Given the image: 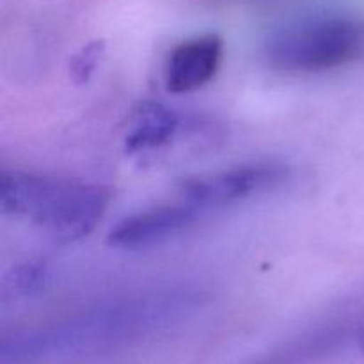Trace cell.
<instances>
[{
  "label": "cell",
  "mask_w": 364,
  "mask_h": 364,
  "mask_svg": "<svg viewBox=\"0 0 364 364\" xmlns=\"http://www.w3.org/2000/svg\"><path fill=\"white\" fill-rule=\"evenodd\" d=\"M180 127V117L174 110L162 105H146L139 112L137 121L127 135V148L130 151L156 148L173 139Z\"/></svg>",
  "instance_id": "52a82bcc"
},
{
  "label": "cell",
  "mask_w": 364,
  "mask_h": 364,
  "mask_svg": "<svg viewBox=\"0 0 364 364\" xmlns=\"http://www.w3.org/2000/svg\"><path fill=\"white\" fill-rule=\"evenodd\" d=\"M48 269L41 263H27L13 274V290L20 295H31L46 283Z\"/></svg>",
  "instance_id": "ba28073f"
},
{
  "label": "cell",
  "mask_w": 364,
  "mask_h": 364,
  "mask_svg": "<svg viewBox=\"0 0 364 364\" xmlns=\"http://www.w3.org/2000/svg\"><path fill=\"white\" fill-rule=\"evenodd\" d=\"M224 43L217 34L187 39L171 50L164 68L167 91L185 95L201 89L219 71Z\"/></svg>",
  "instance_id": "8992f818"
},
{
  "label": "cell",
  "mask_w": 364,
  "mask_h": 364,
  "mask_svg": "<svg viewBox=\"0 0 364 364\" xmlns=\"http://www.w3.org/2000/svg\"><path fill=\"white\" fill-rule=\"evenodd\" d=\"M364 50V27L340 16L309 18L277 28L265 43L272 66L284 71L320 73L347 66Z\"/></svg>",
  "instance_id": "3957f363"
},
{
  "label": "cell",
  "mask_w": 364,
  "mask_h": 364,
  "mask_svg": "<svg viewBox=\"0 0 364 364\" xmlns=\"http://www.w3.org/2000/svg\"><path fill=\"white\" fill-rule=\"evenodd\" d=\"M100 52H102V45H100V43L89 45L87 48L84 50V53L78 57V63L75 64V71H82V73H84L85 68H87V71H91L92 68H95V63L96 59H98Z\"/></svg>",
  "instance_id": "9c48e42d"
},
{
  "label": "cell",
  "mask_w": 364,
  "mask_h": 364,
  "mask_svg": "<svg viewBox=\"0 0 364 364\" xmlns=\"http://www.w3.org/2000/svg\"><path fill=\"white\" fill-rule=\"evenodd\" d=\"M288 178L290 169L279 164H249L188 178L181 198L201 212L228 208L281 187Z\"/></svg>",
  "instance_id": "277c9868"
},
{
  "label": "cell",
  "mask_w": 364,
  "mask_h": 364,
  "mask_svg": "<svg viewBox=\"0 0 364 364\" xmlns=\"http://www.w3.org/2000/svg\"><path fill=\"white\" fill-rule=\"evenodd\" d=\"M110 194L98 185L39 174L4 171L0 208L4 215L23 219L55 240H78L95 230Z\"/></svg>",
  "instance_id": "7a4b0ae2"
},
{
  "label": "cell",
  "mask_w": 364,
  "mask_h": 364,
  "mask_svg": "<svg viewBox=\"0 0 364 364\" xmlns=\"http://www.w3.org/2000/svg\"><path fill=\"white\" fill-rule=\"evenodd\" d=\"M201 304L191 288H164L100 302L52 326L4 338L2 363L77 355L116 347L181 322Z\"/></svg>",
  "instance_id": "6da1fadb"
},
{
  "label": "cell",
  "mask_w": 364,
  "mask_h": 364,
  "mask_svg": "<svg viewBox=\"0 0 364 364\" xmlns=\"http://www.w3.org/2000/svg\"><path fill=\"white\" fill-rule=\"evenodd\" d=\"M358 341H359V347L364 352V316H363V322L359 326V333H358Z\"/></svg>",
  "instance_id": "30bf717a"
},
{
  "label": "cell",
  "mask_w": 364,
  "mask_h": 364,
  "mask_svg": "<svg viewBox=\"0 0 364 364\" xmlns=\"http://www.w3.org/2000/svg\"><path fill=\"white\" fill-rule=\"evenodd\" d=\"M201 210L188 203L162 205L134 213L114 226L109 233V244L119 249L153 247L185 233L198 223Z\"/></svg>",
  "instance_id": "5b68a950"
}]
</instances>
